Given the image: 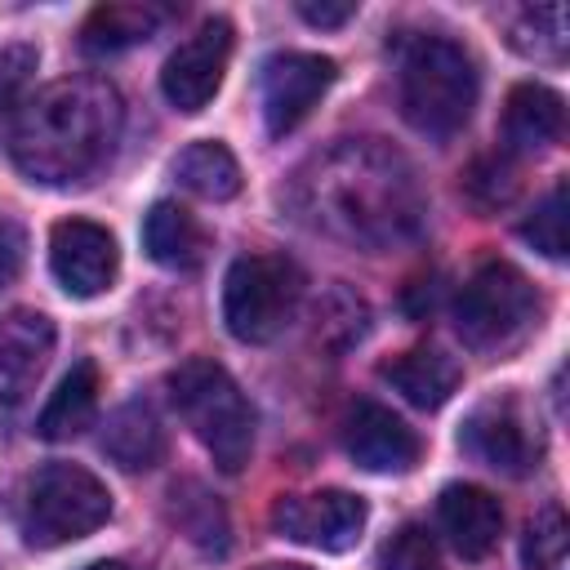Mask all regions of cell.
<instances>
[{
    "label": "cell",
    "mask_w": 570,
    "mask_h": 570,
    "mask_svg": "<svg viewBox=\"0 0 570 570\" xmlns=\"http://www.w3.org/2000/svg\"><path fill=\"white\" fill-rule=\"evenodd\" d=\"M49 267H53V281L71 298H98V294L111 289V281L120 272L116 236L102 223L62 218L49 232Z\"/></svg>",
    "instance_id": "obj_11"
},
{
    "label": "cell",
    "mask_w": 570,
    "mask_h": 570,
    "mask_svg": "<svg viewBox=\"0 0 570 570\" xmlns=\"http://www.w3.org/2000/svg\"><path fill=\"white\" fill-rule=\"evenodd\" d=\"M343 445L365 472H405L419 463V436L392 410L361 401L343 423Z\"/></svg>",
    "instance_id": "obj_14"
},
{
    "label": "cell",
    "mask_w": 570,
    "mask_h": 570,
    "mask_svg": "<svg viewBox=\"0 0 570 570\" xmlns=\"http://www.w3.org/2000/svg\"><path fill=\"white\" fill-rule=\"evenodd\" d=\"M566 548H570V525H566V512L557 503L539 508L521 534V561L525 570H561L566 561Z\"/></svg>",
    "instance_id": "obj_24"
},
{
    "label": "cell",
    "mask_w": 570,
    "mask_h": 570,
    "mask_svg": "<svg viewBox=\"0 0 570 570\" xmlns=\"http://www.w3.org/2000/svg\"><path fill=\"white\" fill-rule=\"evenodd\" d=\"M379 374L419 410L445 405L454 396V387H459V365L436 347H410V352L392 356Z\"/></svg>",
    "instance_id": "obj_18"
},
{
    "label": "cell",
    "mask_w": 570,
    "mask_h": 570,
    "mask_svg": "<svg viewBox=\"0 0 570 570\" xmlns=\"http://www.w3.org/2000/svg\"><path fill=\"white\" fill-rule=\"evenodd\" d=\"M459 445L494 468V472H508V476H521L530 468V459L539 454L530 445V432H525V419L517 410L512 396H494V401H481L468 419H463V432H459Z\"/></svg>",
    "instance_id": "obj_13"
},
{
    "label": "cell",
    "mask_w": 570,
    "mask_h": 570,
    "mask_svg": "<svg viewBox=\"0 0 570 570\" xmlns=\"http://www.w3.org/2000/svg\"><path fill=\"white\" fill-rule=\"evenodd\" d=\"M436 525H441L445 543L463 561H481V557L494 552V543L503 534V508H499V499L490 490L454 481L436 499Z\"/></svg>",
    "instance_id": "obj_15"
},
{
    "label": "cell",
    "mask_w": 570,
    "mask_h": 570,
    "mask_svg": "<svg viewBox=\"0 0 570 570\" xmlns=\"http://www.w3.org/2000/svg\"><path fill=\"white\" fill-rule=\"evenodd\" d=\"M566 129V102L548 85H517L503 107V134L517 151H539Z\"/></svg>",
    "instance_id": "obj_20"
},
{
    "label": "cell",
    "mask_w": 570,
    "mask_h": 570,
    "mask_svg": "<svg viewBox=\"0 0 570 570\" xmlns=\"http://www.w3.org/2000/svg\"><path fill=\"white\" fill-rule=\"evenodd\" d=\"M512 45L534 62H561L566 58V9L561 4L521 9L512 22Z\"/></svg>",
    "instance_id": "obj_23"
},
{
    "label": "cell",
    "mask_w": 570,
    "mask_h": 570,
    "mask_svg": "<svg viewBox=\"0 0 570 570\" xmlns=\"http://www.w3.org/2000/svg\"><path fill=\"white\" fill-rule=\"evenodd\" d=\"M334 85V62L321 53H303V49H285L272 53L263 62L258 76V98H263V120L272 138H285L289 129H298L312 107L325 98V89Z\"/></svg>",
    "instance_id": "obj_9"
},
{
    "label": "cell",
    "mask_w": 570,
    "mask_h": 570,
    "mask_svg": "<svg viewBox=\"0 0 570 570\" xmlns=\"http://www.w3.org/2000/svg\"><path fill=\"white\" fill-rule=\"evenodd\" d=\"M174 178L200 200H232L240 191V165L223 142H187L174 156Z\"/></svg>",
    "instance_id": "obj_22"
},
{
    "label": "cell",
    "mask_w": 570,
    "mask_h": 570,
    "mask_svg": "<svg viewBox=\"0 0 570 570\" xmlns=\"http://www.w3.org/2000/svg\"><path fill=\"white\" fill-rule=\"evenodd\" d=\"M85 570H134V566H125V561H94V566H85Z\"/></svg>",
    "instance_id": "obj_31"
},
{
    "label": "cell",
    "mask_w": 570,
    "mask_h": 570,
    "mask_svg": "<svg viewBox=\"0 0 570 570\" xmlns=\"http://www.w3.org/2000/svg\"><path fill=\"white\" fill-rule=\"evenodd\" d=\"M142 245H147V254H151L160 267H169V272H191V267H200L209 240H205L200 223H196L183 205L156 200V205L147 209V218H142Z\"/></svg>",
    "instance_id": "obj_19"
},
{
    "label": "cell",
    "mask_w": 570,
    "mask_h": 570,
    "mask_svg": "<svg viewBox=\"0 0 570 570\" xmlns=\"http://www.w3.org/2000/svg\"><path fill=\"white\" fill-rule=\"evenodd\" d=\"M165 18H169V9H160V4H98L80 31V45L89 53H120V49L156 36Z\"/></svg>",
    "instance_id": "obj_21"
},
{
    "label": "cell",
    "mask_w": 570,
    "mask_h": 570,
    "mask_svg": "<svg viewBox=\"0 0 570 570\" xmlns=\"http://www.w3.org/2000/svg\"><path fill=\"white\" fill-rule=\"evenodd\" d=\"M58 330L45 312L36 307H13L9 316H0V405H22L49 356H53Z\"/></svg>",
    "instance_id": "obj_12"
},
{
    "label": "cell",
    "mask_w": 570,
    "mask_h": 570,
    "mask_svg": "<svg viewBox=\"0 0 570 570\" xmlns=\"http://www.w3.org/2000/svg\"><path fill=\"white\" fill-rule=\"evenodd\" d=\"M102 454L125 472L156 468L165 454V432H160L156 410L147 401H125L120 410H111L102 423Z\"/></svg>",
    "instance_id": "obj_16"
},
{
    "label": "cell",
    "mask_w": 570,
    "mask_h": 570,
    "mask_svg": "<svg viewBox=\"0 0 570 570\" xmlns=\"http://www.w3.org/2000/svg\"><path fill=\"white\" fill-rule=\"evenodd\" d=\"M401 116L432 138H450L468 125L476 107V62L463 45L445 36H414L401 49Z\"/></svg>",
    "instance_id": "obj_3"
},
{
    "label": "cell",
    "mask_w": 570,
    "mask_h": 570,
    "mask_svg": "<svg viewBox=\"0 0 570 570\" xmlns=\"http://www.w3.org/2000/svg\"><path fill=\"white\" fill-rule=\"evenodd\" d=\"M254 570H312V566H298V561H263Z\"/></svg>",
    "instance_id": "obj_30"
},
{
    "label": "cell",
    "mask_w": 570,
    "mask_h": 570,
    "mask_svg": "<svg viewBox=\"0 0 570 570\" xmlns=\"http://www.w3.org/2000/svg\"><path fill=\"white\" fill-rule=\"evenodd\" d=\"M289 209L343 245L392 249L419 236L428 205L401 151L379 138H343L294 174Z\"/></svg>",
    "instance_id": "obj_1"
},
{
    "label": "cell",
    "mask_w": 570,
    "mask_h": 570,
    "mask_svg": "<svg viewBox=\"0 0 570 570\" xmlns=\"http://www.w3.org/2000/svg\"><path fill=\"white\" fill-rule=\"evenodd\" d=\"M120 120L125 107L116 85L102 76H67L27 94L9 134V156L31 183L71 187L111 160Z\"/></svg>",
    "instance_id": "obj_2"
},
{
    "label": "cell",
    "mask_w": 570,
    "mask_h": 570,
    "mask_svg": "<svg viewBox=\"0 0 570 570\" xmlns=\"http://www.w3.org/2000/svg\"><path fill=\"white\" fill-rule=\"evenodd\" d=\"M18 258H22V232H18V223L0 209V276H4V272H13V267H18Z\"/></svg>",
    "instance_id": "obj_29"
},
{
    "label": "cell",
    "mask_w": 570,
    "mask_h": 570,
    "mask_svg": "<svg viewBox=\"0 0 570 570\" xmlns=\"http://www.w3.org/2000/svg\"><path fill=\"white\" fill-rule=\"evenodd\" d=\"M36 62H40V53L31 45H4L0 49V142L13 134V120L27 102V85H31Z\"/></svg>",
    "instance_id": "obj_25"
},
{
    "label": "cell",
    "mask_w": 570,
    "mask_h": 570,
    "mask_svg": "<svg viewBox=\"0 0 570 570\" xmlns=\"http://www.w3.org/2000/svg\"><path fill=\"white\" fill-rule=\"evenodd\" d=\"M294 9H298V18L312 22V27H343V22L356 13L352 0H343V4H330V0H321V4H316V0H298Z\"/></svg>",
    "instance_id": "obj_28"
},
{
    "label": "cell",
    "mask_w": 570,
    "mask_h": 570,
    "mask_svg": "<svg viewBox=\"0 0 570 570\" xmlns=\"http://www.w3.org/2000/svg\"><path fill=\"white\" fill-rule=\"evenodd\" d=\"M383 570H436V552H432V539L423 530H401L387 552H383Z\"/></svg>",
    "instance_id": "obj_27"
},
{
    "label": "cell",
    "mask_w": 570,
    "mask_h": 570,
    "mask_svg": "<svg viewBox=\"0 0 570 570\" xmlns=\"http://www.w3.org/2000/svg\"><path fill=\"white\" fill-rule=\"evenodd\" d=\"M370 508L361 494L347 490H312V494H281L272 503V530L289 543L316 552H347L361 543Z\"/></svg>",
    "instance_id": "obj_8"
},
{
    "label": "cell",
    "mask_w": 570,
    "mask_h": 570,
    "mask_svg": "<svg viewBox=\"0 0 570 570\" xmlns=\"http://www.w3.org/2000/svg\"><path fill=\"white\" fill-rule=\"evenodd\" d=\"M303 281L298 267L276 254L236 258L223 281V321L240 343H272L298 312Z\"/></svg>",
    "instance_id": "obj_7"
},
{
    "label": "cell",
    "mask_w": 570,
    "mask_h": 570,
    "mask_svg": "<svg viewBox=\"0 0 570 570\" xmlns=\"http://www.w3.org/2000/svg\"><path fill=\"white\" fill-rule=\"evenodd\" d=\"M169 401L191 428V436L209 450V459L223 472H240L254 454V410L236 379L209 361L191 356L169 374Z\"/></svg>",
    "instance_id": "obj_4"
},
{
    "label": "cell",
    "mask_w": 570,
    "mask_h": 570,
    "mask_svg": "<svg viewBox=\"0 0 570 570\" xmlns=\"http://www.w3.org/2000/svg\"><path fill=\"white\" fill-rule=\"evenodd\" d=\"M539 325V294L512 263H485L454 298V330L472 352H512Z\"/></svg>",
    "instance_id": "obj_5"
},
{
    "label": "cell",
    "mask_w": 570,
    "mask_h": 570,
    "mask_svg": "<svg viewBox=\"0 0 570 570\" xmlns=\"http://www.w3.org/2000/svg\"><path fill=\"white\" fill-rule=\"evenodd\" d=\"M521 236H525L539 254L566 258V183H557V187L530 209V218L521 223Z\"/></svg>",
    "instance_id": "obj_26"
},
{
    "label": "cell",
    "mask_w": 570,
    "mask_h": 570,
    "mask_svg": "<svg viewBox=\"0 0 570 570\" xmlns=\"http://www.w3.org/2000/svg\"><path fill=\"white\" fill-rule=\"evenodd\" d=\"M98 392H102L98 365H94V361H76V365L58 379L53 396L45 401L36 432H40L45 441H71V436H80V432L94 423V414H98Z\"/></svg>",
    "instance_id": "obj_17"
},
{
    "label": "cell",
    "mask_w": 570,
    "mask_h": 570,
    "mask_svg": "<svg viewBox=\"0 0 570 570\" xmlns=\"http://www.w3.org/2000/svg\"><path fill=\"white\" fill-rule=\"evenodd\" d=\"M107 517H111V494L89 468L49 463L27 485L22 534L31 548H62L94 534Z\"/></svg>",
    "instance_id": "obj_6"
},
{
    "label": "cell",
    "mask_w": 570,
    "mask_h": 570,
    "mask_svg": "<svg viewBox=\"0 0 570 570\" xmlns=\"http://www.w3.org/2000/svg\"><path fill=\"white\" fill-rule=\"evenodd\" d=\"M227 58H232V22L227 18H209L200 22L169 58H165V71H160V89L169 98V107L196 116L214 102L218 85H223V71H227Z\"/></svg>",
    "instance_id": "obj_10"
}]
</instances>
